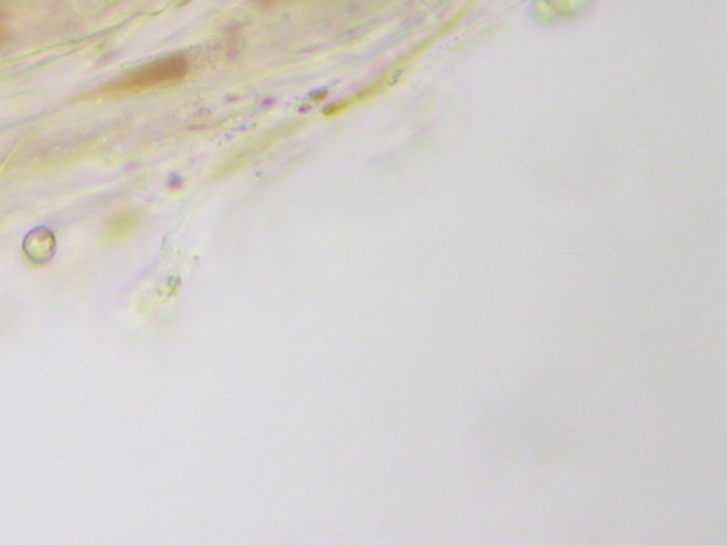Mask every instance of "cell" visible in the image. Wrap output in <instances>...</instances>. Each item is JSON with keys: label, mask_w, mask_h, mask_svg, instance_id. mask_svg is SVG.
Instances as JSON below:
<instances>
[{"label": "cell", "mask_w": 727, "mask_h": 545, "mask_svg": "<svg viewBox=\"0 0 727 545\" xmlns=\"http://www.w3.org/2000/svg\"><path fill=\"white\" fill-rule=\"evenodd\" d=\"M0 33H2V16H0Z\"/></svg>", "instance_id": "obj_4"}, {"label": "cell", "mask_w": 727, "mask_h": 545, "mask_svg": "<svg viewBox=\"0 0 727 545\" xmlns=\"http://www.w3.org/2000/svg\"><path fill=\"white\" fill-rule=\"evenodd\" d=\"M136 214L128 212V214H119L115 216L105 229V239L107 241H115V239H123L127 235H132L136 231Z\"/></svg>", "instance_id": "obj_2"}, {"label": "cell", "mask_w": 727, "mask_h": 545, "mask_svg": "<svg viewBox=\"0 0 727 545\" xmlns=\"http://www.w3.org/2000/svg\"><path fill=\"white\" fill-rule=\"evenodd\" d=\"M276 2H282V0H256L258 6H270V4H276Z\"/></svg>", "instance_id": "obj_3"}, {"label": "cell", "mask_w": 727, "mask_h": 545, "mask_svg": "<svg viewBox=\"0 0 727 545\" xmlns=\"http://www.w3.org/2000/svg\"><path fill=\"white\" fill-rule=\"evenodd\" d=\"M189 70V59L185 55L181 53L167 55L152 63L138 66L123 74L121 78L101 86L99 90H95L94 97L128 96L163 86H173L183 82L189 76Z\"/></svg>", "instance_id": "obj_1"}]
</instances>
